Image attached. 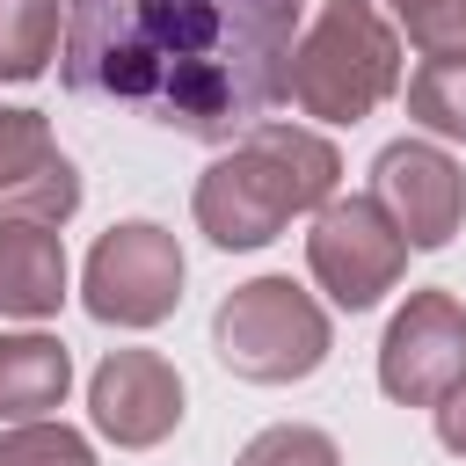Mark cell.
<instances>
[{"label": "cell", "instance_id": "cell-11", "mask_svg": "<svg viewBox=\"0 0 466 466\" xmlns=\"http://www.w3.org/2000/svg\"><path fill=\"white\" fill-rule=\"evenodd\" d=\"M73 262L58 226H0V313L7 320H51L66 306Z\"/></svg>", "mask_w": 466, "mask_h": 466}, {"label": "cell", "instance_id": "cell-10", "mask_svg": "<svg viewBox=\"0 0 466 466\" xmlns=\"http://www.w3.org/2000/svg\"><path fill=\"white\" fill-rule=\"evenodd\" d=\"M80 211V167L58 153L44 109H0V226H66Z\"/></svg>", "mask_w": 466, "mask_h": 466}, {"label": "cell", "instance_id": "cell-18", "mask_svg": "<svg viewBox=\"0 0 466 466\" xmlns=\"http://www.w3.org/2000/svg\"><path fill=\"white\" fill-rule=\"evenodd\" d=\"M437 444L466 459V379H459V386H451V393L437 400Z\"/></svg>", "mask_w": 466, "mask_h": 466}, {"label": "cell", "instance_id": "cell-6", "mask_svg": "<svg viewBox=\"0 0 466 466\" xmlns=\"http://www.w3.org/2000/svg\"><path fill=\"white\" fill-rule=\"evenodd\" d=\"M306 269L342 313H371L400 284L408 240H400V226L386 218L379 197H328L306 226Z\"/></svg>", "mask_w": 466, "mask_h": 466}, {"label": "cell", "instance_id": "cell-16", "mask_svg": "<svg viewBox=\"0 0 466 466\" xmlns=\"http://www.w3.org/2000/svg\"><path fill=\"white\" fill-rule=\"evenodd\" d=\"M0 466H95V444L73 422H15L0 430Z\"/></svg>", "mask_w": 466, "mask_h": 466}, {"label": "cell", "instance_id": "cell-14", "mask_svg": "<svg viewBox=\"0 0 466 466\" xmlns=\"http://www.w3.org/2000/svg\"><path fill=\"white\" fill-rule=\"evenodd\" d=\"M408 116L437 138H466V51L459 58H422L408 73Z\"/></svg>", "mask_w": 466, "mask_h": 466}, {"label": "cell", "instance_id": "cell-17", "mask_svg": "<svg viewBox=\"0 0 466 466\" xmlns=\"http://www.w3.org/2000/svg\"><path fill=\"white\" fill-rule=\"evenodd\" d=\"M393 29H408V44L422 58H459L466 51V0H386Z\"/></svg>", "mask_w": 466, "mask_h": 466}, {"label": "cell", "instance_id": "cell-4", "mask_svg": "<svg viewBox=\"0 0 466 466\" xmlns=\"http://www.w3.org/2000/svg\"><path fill=\"white\" fill-rule=\"evenodd\" d=\"M211 350L248 386H299V379H313L328 364L335 328H328V306L306 284H291V277H248V284H233L218 299Z\"/></svg>", "mask_w": 466, "mask_h": 466}, {"label": "cell", "instance_id": "cell-2", "mask_svg": "<svg viewBox=\"0 0 466 466\" xmlns=\"http://www.w3.org/2000/svg\"><path fill=\"white\" fill-rule=\"evenodd\" d=\"M342 182V153L306 124H255L197 175V233L226 255L269 248L291 218H313Z\"/></svg>", "mask_w": 466, "mask_h": 466}, {"label": "cell", "instance_id": "cell-3", "mask_svg": "<svg viewBox=\"0 0 466 466\" xmlns=\"http://www.w3.org/2000/svg\"><path fill=\"white\" fill-rule=\"evenodd\" d=\"M400 95V29L379 15V0H320V15L299 29L284 102L320 124H364L379 102Z\"/></svg>", "mask_w": 466, "mask_h": 466}, {"label": "cell", "instance_id": "cell-12", "mask_svg": "<svg viewBox=\"0 0 466 466\" xmlns=\"http://www.w3.org/2000/svg\"><path fill=\"white\" fill-rule=\"evenodd\" d=\"M73 393V350L58 335H0V430L15 422H51Z\"/></svg>", "mask_w": 466, "mask_h": 466}, {"label": "cell", "instance_id": "cell-13", "mask_svg": "<svg viewBox=\"0 0 466 466\" xmlns=\"http://www.w3.org/2000/svg\"><path fill=\"white\" fill-rule=\"evenodd\" d=\"M66 44V0H0V80H44Z\"/></svg>", "mask_w": 466, "mask_h": 466}, {"label": "cell", "instance_id": "cell-1", "mask_svg": "<svg viewBox=\"0 0 466 466\" xmlns=\"http://www.w3.org/2000/svg\"><path fill=\"white\" fill-rule=\"evenodd\" d=\"M306 0H66L58 73L80 102L233 146L284 102Z\"/></svg>", "mask_w": 466, "mask_h": 466}, {"label": "cell", "instance_id": "cell-9", "mask_svg": "<svg viewBox=\"0 0 466 466\" xmlns=\"http://www.w3.org/2000/svg\"><path fill=\"white\" fill-rule=\"evenodd\" d=\"M371 197L386 204V218L400 226L408 248H444L466 226V175L430 138H393L371 160Z\"/></svg>", "mask_w": 466, "mask_h": 466}, {"label": "cell", "instance_id": "cell-5", "mask_svg": "<svg viewBox=\"0 0 466 466\" xmlns=\"http://www.w3.org/2000/svg\"><path fill=\"white\" fill-rule=\"evenodd\" d=\"M182 248L167 226L153 218H124L109 226L95 248H87V269H80V306L102 320V328H160L175 306H182Z\"/></svg>", "mask_w": 466, "mask_h": 466}, {"label": "cell", "instance_id": "cell-15", "mask_svg": "<svg viewBox=\"0 0 466 466\" xmlns=\"http://www.w3.org/2000/svg\"><path fill=\"white\" fill-rule=\"evenodd\" d=\"M233 466H342V451H335V437L313 430V422H269V430H255V437L240 444Z\"/></svg>", "mask_w": 466, "mask_h": 466}, {"label": "cell", "instance_id": "cell-8", "mask_svg": "<svg viewBox=\"0 0 466 466\" xmlns=\"http://www.w3.org/2000/svg\"><path fill=\"white\" fill-rule=\"evenodd\" d=\"M87 422L116 451H153L182 430V371L160 350H109L87 379Z\"/></svg>", "mask_w": 466, "mask_h": 466}, {"label": "cell", "instance_id": "cell-7", "mask_svg": "<svg viewBox=\"0 0 466 466\" xmlns=\"http://www.w3.org/2000/svg\"><path fill=\"white\" fill-rule=\"evenodd\" d=\"M459 379H466V306L444 284L408 291V306L386 320L379 342V393L400 408H437Z\"/></svg>", "mask_w": 466, "mask_h": 466}]
</instances>
